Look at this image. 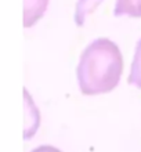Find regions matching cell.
<instances>
[{
  "instance_id": "cell-1",
  "label": "cell",
  "mask_w": 141,
  "mask_h": 152,
  "mask_svg": "<svg viewBox=\"0 0 141 152\" xmlns=\"http://www.w3.org/2000/svg\"><path fill=\"white\" fill-rule=\"evenodd\" d=\"M123 71V58L116 43L107 37L93 40L83 50L76 68L80 91L86 96L104 94L116 87Z\"/></svg>"
},
{
  "instance_id": "cell-3",
  "label": "cell",
  "mask_w": 141,
  "mask_h": 152,
  "mask_svg": "<svg viewBox=\"0 0 141 152\" xmlns=\"http://www.w3.org/2000/svg\"><path fill=\"white\" fill-rule=\"evenodd\" d=\"M113 15H129L134 18H141V0H116Z\"/></svg>"
},
{
  "instance_id": "cell-5",
  "label": "cell",
  "mask_w": 141,
  "mask_h": 152,
  "mask_svg": "<svg viewBox=\"0 0 141 152\" xmlns=\"http://www.w3.org/2000/svg\"><path fill=\"white\" fill-rule=\"evenodd\" d=\"M132 86L141 88V39L136 44V51H134L133 62H132V68H130V75L127 77Z\"/></svg>"
},
{
  "instance_id": "cell-6",
  "label": "cell",
  "mask_w": 141,
  "mask_h": 152,
  "mask_svg": "<svg viewBox=\"0 0 141 152\" xmlns=\"http://www.w3.org/2000/svg\"><path fill=\"white\" fill-rule=\"evenodd\" d=\"M31 152H61V151L58 148H56V147H53V145H40V147H37V148H35Z\"/></svg>"
},
{
  "instance_id": "cell-2",
  "label": "cell",
  "mask_w": 141,
  "mask_h": 152,
  "mask_svg": "<svg viewBox=\"0 0 141 152\" xmlns=\"http://www.w3.org/2000/svg\"><path fill=\"white\" fill-rule=\"evenodd\" d=\"M48 0H24V25L32 26L46 12Z\"/></svg>"
},
{
  "instance_id": "cell-4",
  "label": "cell",
  "mask_w": 141,
  "mask_h": 152,
  "mask_svg": "<svg viewBox=\"0 0 141 152\" xmlns=\"http://www.w3.org/2000/svg\"><path fill=\"white\" fill-rule=\"evenodd\" d=\"M102 0H77L75 8V24L82 26L85 24L86 18L96 11V8L101 4Z\"/></svg>"
}]
</instances>
